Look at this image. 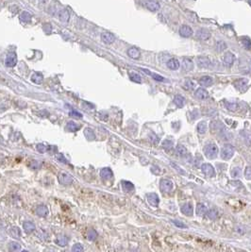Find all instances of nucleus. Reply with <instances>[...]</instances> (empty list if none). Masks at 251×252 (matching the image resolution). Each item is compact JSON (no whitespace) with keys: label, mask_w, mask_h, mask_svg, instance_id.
Here are the masks:
<instances>
[{"label":"nucleus","mask_w":251,"mask_h":252,"mask_svg":"<svg viewBox=\"0 0 251 252\" xmlns=\"http://www.w3.org/2000/svg\"><path fill=\"white\" fill-rule=\"evenodd\" d=\"M69 115L72 116V117H76V118H81L82 117V114H79L78 111H72L69 112Z\"/></svg>","instance_id":"obj_51"},{"label":"nucleus","mask_w":251,"mask_h":252,"mask_svg":"<svg viewBox=\"0 0 251 252\" xmlns=\"http://www.w3.org/2000/svg\"><path fill=\"white\" fill-rule=\"evenodd\" d=\"M174 184L170 179H162L159 182V188L163 193H169L173 190Z\"/></svg>","instance_id":"obj_5"},{"label":"nucleus","mask_w":251,"mask_h":252,"mask_svg":"<svg viewBox=\"0 0 251 252\" xmlns=\"http://www.w3.org/2000/svg\"><path fill=\"white\" fill-rule=\"evenodd\" d=\"M207 213V206L204 203H198L196 206V214L199 216H203Z\"/></svg>","instance_id":"obj_24"},{"label":"nucleus","mask_w":251,"mask_h":252,"mask_svg":"<svg viewBox=\"0 0 251 252\" xmlns=\"http://www.w3.org/2000/svg\"><path fill=\"white\" fill-rule=\"evenodd\" d=\"M197 131H198V133H200V134L206 133V131H207V123L205 121L199 122L198 125H197Z\"/></svg>","instance_id":"obj_36"},{"label":"nucleus","mask_w":251,"mask_h":252,"mask_svg":"<svg viewBox=\"0 0 251 252\" xmlns=\"http://www.w3.org/2000/svg\"><path fill=\"white\" fill-rule=\"evenodd\" d=\"M146 198H147L148 203H149L151 206H153V207H158L159 206V198L157 194H155V193L147 194L146 195Z\"/></svg>","instance_id":"obj_10"},{"label":"nucleus","mask_w":251,"mask_h":252,"mask_svg":"<svg viewBox=\"0 0 251 252\" xmlns=\"http://www.w3.org/2000/svg\"><path fill=\"white\" fill-rule=\"evenodd\" d=\"M84 135H85V137L88 139L89 141H94V139H96L94 132L93 131L92 129H90V127H86V129H84Z\"/></svg>","instance_id":"obj_31"},{"label":"nucleus","mask_w":251,"mask_h":252,"mask_svg":"<svg viewBox=\"0 0 251 252\" xmlns=\"http://www.w3.org/2000/svg\"><path fill=\"white\" fill-rule=\"evenodd\" d=\"M23 228H24V231H25L26 233L30 234V233H32L34 231H35L36 227H35V225L32 223V222L26 221V222H24V224H23Z\"/></svg>","instance_id":"obj_17"},{"label":"nucleus","mask_w":251,"mask_h":252,"mask_svg":"<svg viewBox=\"0 0 251 252\" xmlns=\"http://www.w3.org/2000/svg\"><path fill=\"white\" fill-rule=\"evenodd\" d=\"M36 148L40 153H44L47 150V146L45 145H44V144H38L36 145Z\"/></svg>","instance_id":"obj_46"},{"label":"nucleus","mask_w":251,"mask_h":252,"mask_svg":"<svg viewBox=\"0 0 251 252\" xmlns=\"http://www.w3.org/2000/svg\"><path fill=\"white\" fill-rule=\"evenodd\" d=\"M176 151L178 153V155L180 156V157H184V156L187 155V149H186L185 146L182 145H178L177 146Z\"/></svg>","instance_id":"obj_35"},{"label":"nucleus","mask_w":251,"mask_h":252,"mask_svg":"<svg viewBox=\"0 0 251 252\" xmlns=\"http://www.w3.org/2000/svg\"><path fill=\"white\" fill-rule=\"evenodd\" d=\"M122 188L125 192H131L134 190V185L130 182V181H128V180H123L122 181Z\"/></svg>","instance_id":"obj_29"},{"label":"nucleus","mask_w":251,"mask_h":252,"mask_svg":"<svg viewBox=\"0 0 251 252\" xmlns=\"http://www.w3.org/2000/svg\"><path fill=\"white\" fill-rule=\"evenodd\" d=\"M182 66H183V69L185 71H192L193 69V63L191 60L189 59H184L183 62H182Z\"/></svg>","instance_id":"obj_28"},{"label":"nucleus","mask_w":251,"mask_h":252,"mask_svg":"<svg viewBox=\"0 0 251 252\" xmlns=\"http://www.w3.org/2000/svg\"><path fill=\"white\" fill-rule=\"evenodd\" d=\"M10 235L15 239H20L21 238V229L18 227H12L10 229Z\"/></svg>","instance_id":"obj_30"},{"label":"nucleus","mask_w":251,"mask_h":252,"mask_svg":"<svg viewBox=\"0 0 251 252\" xmlns=\"http://www.w3.org/2000/svg\"><path fill=\"white\" fill-rule=\"evenodd\" d=\"M101 40L104 44H111L115 41V36L111 32H103L101 33Z\"/></svg>","instance_id":"obj_8"},{"label":"nucleus","mask_w":251,"mask_h":252,"mask_svg":"<svg viewBox=\"0 0 251 252\" xmlns=\"http://www.w3.org/2000/svg\"><path fill=\"white\" fill-rule=\"evenodd\" d=\"M243 174V171L240 167H235L231 170V177L233 178H240Z\"/></svg>","instance_id":"obj_39"},{"label":"nucleus","mask_w":251,"mask_h":252,"mask_svg":"<svg viewBox=\"0 0 251 252\" xmlns=\"http://www.w3.org/2000/svg\"><path fill=\"white\" fill-rule=\"evenodd\" d=\"M171 222H172V223L178 228H188L185 224H183L182 222L178 221V220H171Z\"/></svg>","instance_id":"obj_45"},{"label":"nucleus","mask_w":251,"mask_h":252,"mask_svg":"<svg viewBox=\"0 0 251 252\" xmlns=\"http://www.w3.org/2000/svg\"><path fill=\"white\" fill-rule=\"evenodd\" d=\"M129 78H130L132 81L137 82V83H141V82H142V78H141V77L136 73H129Z\"/></svg>","instance_id":"obj_41"},{"label":"nucleus","mask_w":251,"mask_h":252,"mask_svg":"<svg viewBox=\"0 0 251 252\" xmlns=\"http://www.w3.org/2000/svg\"><path fill=\"white\" fill-rule=\"evenodd\" d=\"M174 103L177 105L178 108H182L185 104V99L181 96H176L174 97Z\"/></svg>","instance_id":"obj_33"},{"label":"nucleus","mask_w":251,"mask_h":252,"mask_svg":"<svg viewBox=\"0 0 251 252\" xmlns=\"http://www.w3.org/2000/svg\"><path fill=\"white\" fill-rule=\"evenodd\" d=\"M245 178L248 179H251V166H248L245 168Z\"/></svg>","instance_id":"obj_50"},{"label":"nucleus","mask_w":251,"mask_h":252,"mask_svg":"<svg viewBox=\"0 0 251 252\" xmlns=\"http://www.w3.org/2000/svg\"><path fill=\"white\" fill-rule=\"evenodd\" d=\"M207 215L211 220H215V219H217L219 213H218L217 210H216V209H211L207 213Z\"/></svg>","instance_id":"obj_38"},{"label":"nucleus","mask_w":251,"mask_h":252,"mask_svg":"<svg viewBox=\"0 0 251 252\" xmlns=\"http://www.w3.org/2000/svg\"><path fill=\"white\" fill-rule=\"evenodd\" d=\"M66 129H67V130L71 131V132H75V131H78L79 129H80V126L74 121H70V122L67 123Z\"/></svg>","instance_id":"obj_25"},{"label":"nucleus","mask_w":251,"mask_h":252,"mask_svg":"<svg viewBox=\"0 0 251 252\" xmlns=\"http://www.w3.org/2000/svg\"><path fill=\"white\" fill-rule=\"evenodd\" d=\"M204 154L208 159L214 160L218 155V147L215 144H208L204 147Z\"/></svg>","instance_id":"obj_1"},{"label":"nucleus","mask_w":251,"mask_h":252,"mask_svg":"<svg viewBox=\"0 0 251 252\" xmlns=\"http://www.w3.org/2000/svg\"><path fill=\"white\" fill-rule=\"evenodd\" d=\"M87 237H88L89 241H94L97 237V233L94 229H90V231H88V232H87Z\"/></svg>","instance_id":"obj_40"},{"label":"nucleus","mask_w":251,"mask_h":252,"mask_svg":"<svg viewBox=\"0 0 251 252\" xmlns=\"http://www.w3.org/2000/svg\"><path fill=\"white\" fill-rule=\"evenodd\" d=\"M220 155L223 160H230L234 155V147L231 145H225L221 149Z\"/></svg>","instance_id":"obj_2"},{"label":"nucleus","mask_w":251,"mask_h":252,"mask_svg":"<svg viewBox=\"0 0 251 252\" xmlns=\"http://www.w3.org/2000/svg\"><path fill=\"white\" fill-rule=\"evenodd\" d=\"M248 4H249V5L251 6V0H248Z\"/></svg>","instance_id":"obj_55"},{"label":"nucleus","mask_w":251,"mask_h":252,"mask_svg":"<svg viewBox=\"0 0 251 252\" xmlns=\"http://www.w3.org/2000/svg\"><path fill=\"white\" fill-rule=\"evenodd\" d=\"M167 67L171 70H178L180 68V62L177 59H171L167 62Z\"/></svg>","instance_id":"obj_23"},{"label":"nucleus","mask_w":251,"mask_h":252,"mask_svg":"<svg viewBox=\"0 0 251 252\" xmlns=\"http://www.w3.org/2000/svg\"><path fill=\"white\" fill-rule=\"evenodd\" d=\"M216 48H217L218 52H222L227 48V44L225 42H223V41H218L217 44H216Z\"/></svg>","instance_id":"obj_43"},{"label":"nucleus","mask_w":251,"mask_h":252,"mask_svg":"<svg viewBox=\"0 0 251 252\" xmlns=\"http://www.w3.org/2000/svg\"><path fill=\"white\" fill-rule=\"evenodd\" d=\"M57 159H58V161H60V163H67L68 161H67V160L65 159V158H64V156L62 155V154H58V156H57Z\"/></svg>","instance_id":"obj_52"},{"label":"nucleus","mask_w":251,"mask_h":252,"mask_svg":"<svg viewBox=\"0 0 251 252\" xmlns=\"http://www.w3.org/2000/svg\"><path fill=\"white\" fill-rule=\"evenodd\" d=\"M9 249L10 251H20L22 249L21 244L17 242H10L9 244Z\"/></svg>","instance_id":"obj_37"},{"label":"nucleus","mask_w":251,"mask_h":252,"mask_svg":"<svg viewBox=\"0 0 251 252\" xmlns=\"http://www.w3.org/2000/svg\"><path fill=\"white\" fill-rule=\"evenodd\" d=\"M196 38L199 39L201 41H206L208 39H210L211 37V32L206 28H200L196 31Z\"/></svg>","instance_id":"obj_7"},{"label":"nucleus","mask_w":251,"mask_h":252,"mask_svg":"<svg viewBox=\"0 0 251 252\" xmlns=\"http://www.w3.org/2000/svg\"><path fill=\"white\" fill-rule=\"evenodd\" d=\"M180 36L184 37V38H189V37L193 35V29L189 26L183 25L180 28Z\"/></svg>","instance_id":"obj_11"},{"label":"nucleus","mask_w":251,"mask_h":252,"mask_svg":"<svg viewBox=\"0 0 251 252\" xmlns=\"http://www.w3.org/2000/svg\"><path fill=\"white\" fill-rule=\"evenodd\" d=\"M162 147L164 148V149H168V150H170L171 148L173 147L174 143H173L172 141H171V140H164V141L162 142Z\"/></svg>","instance_id":"obj_42"},{"label":"nucleus","mask_w":251,"mask_h":252,"mask_svg":"<svg viewBox=\"0 0 251 252\" xmlns=\"http://www.w3.org/2000/svg\"><path fill=\"white\" fill-rule=\"evenodd\" d=\"M59 19L62 21V23H67V22L70 20L69 10H67L66 9L60 10V12H59Z\"/></svg>","instance_id":"obj_18"},{"label":"nucleus","mask_w":251,"mask_h":252,"mask_svg":"<svg viewBox=\"0 0 251 252\" xmlns=\"http://www.w3.org/2000/svg\"><path fill=\"white\" fill-rule=\"evenodd\" d=\"M56 243L57 244H59L60 246H65L68 243V238L64 235L58 236V238L56 239Z\"/></svg>","instance_id":"obj_34"},{"label":"nucleus","mask_w":251,"mask_h":252,"mask_svg":"<svg viewBox=\"0 0 251 252\" xmlns=\"http://www.w3.org/2000/svg\"><path fill=\"white\" fill-rule=\"evenodd\" d=\"M195 96H196V98H197V99L204 100V99L208 98L209 93H208V92H207L205 89H203V88H199V89H197L196 91V93H195Z\"/></svg>","instance_id":"obj_16"},{"label":"nucleus","mask_w":251,"mask_h":252,"mask_svg":"<svg viewBox=\"0 0 251 252\" xmlns=\"http://www.w3.org/2000/svg\"><path fill=\"white\" fill-rule=\"evenodd\" d=\"M146 7L151 12H157L161 8V5L156 0H148L146 2Z\"/></svg>","instance_id":"obj_12"},{"label":"nucleus","mask_w":251,"mask_h":252,"mask_svg":"<svg viewBox=\"0 0 251 252\" xmlns=\"http://www.w3.org/2000/svg\"><path fill=\"white\" fill-rule=\"evenodd\" d=\"M142 71H143L144 73H146V74H147V75H149V76L153 78L155 80H157V81H165L164 78H163V77L159 76V75L156 74V73H152V72H150L149 70H147V69H142Z\"/></svg>","instance_id":"obj_26"},{"label":"nucleus","mask_w":251,"mask_h":252,"mask_svg":"<svg viewBox=\"0 0 251 252\" xmlns=\"http://www.w3.org/2000/svg\"><path fill=\"white\" fill-rule=\"evenodd\" d=\"M72 251H74V252H81V251H83L82 244H74L73 247H72Z\"/></svg>","instance_id":"obj_48"},{"label":"nucleus","mask_w":251,"mask_h":252,"mask_svg":"<svg viewBox=\"0 0 251 252\" xmlns=\"http://www.w3.org/2000/svg\"><path fill=\"white\" fill-rule=\"evenodd\" d=\"M201 171L205 176L209 177V178H214L216 175L214 166L210 163H203L201 165Z\"/></svg>","instance_id":"obj_3"},{"label":"nucleus","mask_w":251,"mask_h":252,"mask_svg":"<svg viewBox=\"0 0 251 252\" xmlns=\"http://www.w3.org/2000/svg\"><path fill=\"white\" fill-rule=\"evenodd\" d=\"M17 63V56L14 52H10L7 55L5 60V65L7 67H14Z\"/></svg>","instance_id":"obj_6"},{"label":"nucleus","mask_w":251,"mask_h":252,"mask_svg":"<svg viewBox=\"0 0 251 252\" xmlns=\"http://www.w3.org/2000/svg\"><path fill=\"white\" fill-rule=\"evenodd\" d=\"M31 18H32V14L30 13L29 12H23L22 13H21V15H20V20H21V22L22 23H25V24H26V23H29L30 21H31Z\"/></svg>","instance_id":"obj_22"},{"label":"nucleus","mask_w":251,"mask_h":252,"mask_svg":"<svg viewBox=\"0 0 251 252\" xmlns=\"http://www.w3.org/2000/svg\"><path fill=\"white\" fill-rule=\"evenodd\" d=\"M193 87H195V85H193V81H191V80H187V81L185 82V88H186V89H188V90H192V89H193Z\"/></svg>","instance_id":"obj_53"},{"label":"nucleus","mask_w":251,"mask_h":252,"mask_svg":"<svg viewBox=\"0 0 251 252\" xmlns=\"http://www.w3.org/2000/svg\"><path fill=\"white\" fill-rule=\"evenodd\" d=\"M226 107L227 108V110L230 111H235L237 109V104L236 103H226Z\"/></svg>","instance_id":"obj_49"},{"label":"nucleus","mask_w":251,"mask_h":252,"mask_svg":"<svg viewBox=\"0 0 251 252\" xmlns=\"http://www.w3.org/2000/svg\"><path fill=\"white\" fill-rule=\"evenodd\" d=\"M212 82H214L212 78L209 76H204L199 80V84L202 85V86H205V87H210V86L212 84Z\"/></svg>","instance_id":"obj_20"},{"label":"nucleus","mask_w":251,"mask_h":252,"mask_svg":"<svg viewBox=\"0 0 251 252\" xmlns=\"http://www.w3.org/2000/svg\"><path fill=\"white\" fill-rule=\"evenodd\" d=\"M36 213L38 216L40 217H45L48 214V209L46 206L44 205H41L39 207H37L36 209Z\"/></svg>","instance_id":"obj_19"},{"label":"nucleus","mask_w":251,"mask_h":252,"mask_svg":"<svg viewBox=\"0 0 251 252\" xmlns=\"http://www.w3.org/2000/svg\"><path fill=\"white\" fill-rule=\"evenodd\" d=\"M171 165H172L173 167L177 168V171H178V172H180V174H185V172H184V171H182V170H180V167H178L177 164H175L174 163H171Z\"/></svg>","instance_id":"obj_54"},{"label":"nucleus","mask_w":251,"mask_h":252,"mask_svg":"<svg viewBox=\"0 0 251 252\" xmlns=\"http://www.w3.org/2000/svg\"><path fill=\"white\" fill-rule=\"evenodd\" d=\"M59 182L62 185H69L72 182H73V177H72L70 174L65 172H62L59 174Z\"/></svg>","instance_id":"obj_4"},{"label":"nucleus","mask_w":251,"mask_h":252,"mask_svg":"<svg viewBox=\"0 0 251 252\" xmlns=\"http://www.w3.org/2000/svg\"><path fill=\"white\" fill-rule=\"evenodd\" d=\"M197 65L200 68H209L211 66V61L209 60V58L201 56V57L197 58Z\"/></svg>","instance_id":"obj_13"},{"label":"nucleus","mask_w":251,"mask_h":252,"mask_svg":"<svg viewBox=\"0 0 251 252\" xmlns=\"http://www.w3.org/2000/svg\"><path fill=\"white\" fill-rule=\"evenodd\" d=\"M100 177H101V178L103 179L104 180H109V179H112L113 173H112V171L110 168L106 167V168L101 169V171H100Z\"/></svg>","instance_id":"obj_15"},{"label":"nucleus","mask_w":251,"mask_h":252,"mask_svg":"<svg viewBox=\"0 0 251 252\" xmlns=\"http://www.w3.org/2000/svg\"><path fill=\"white\" fill-rule=\"evenodd\" d=\"M180 210H181V213L185 214L186 216H192L193 213V205L191 204V203H186V204L182 205Z\"/></svg>","instance_id":"obj_14"},{"label":"nucleus","mask_w":251,"mask_h":252,"mask_svg":"<svg viewBox=\"0 0 251 252\" xmlns=\"http://www.w3.org/2000/svg\"><path fill=\"white\" fill-rule=\"evenodd\" d=\"M128 55L130 57L131 59H134V60H137L140 58V51L139 49H137L136 47H130L129 49L128 50Z\"/></svg>","instance_id":"obj_21"},{"label":"nucleus","mask_w":251,"mask_h":252,"mask_svg":"<svg viewBox=\"0 0 251 252\" xmlns=\"http://www.w3.org/2000/svg\"><path fill=\"white\" fill-rule=\"evenodd\" d=\"M223 62H224V64L227 67H230L233 65V63L235 62V56L231 53V52H227L224 56V59H223Z\"/></svg>","instance_id":"obj_9"},{"label":"nucleus","mask_w":251,"mask_h":252,"mask_svg":"<svg viewBox=\"0 0 251 252\" xmlns=\"http://www.w3.org/2000/svg\"><path fill=\"white\" fill-rule=\"evenodd\" d=\"M41 165H42V163H41L40 161H32L31 163H30V167L35 170V169L40 168Z\"/></svg>","instance_id":"obj_47"},{"label":"nucleus","mask_w":251,"mask_h":252,"mask_svg":"<svg viewBox=\"0 0 251 252\" xmlns=\"http://www.w3.org/2000/svg\"><path fill=\"white\" fill-rule=\"evenodd\" d=\"M248 82V80H245V78H242V80H239L235 82L234 85H235V87L240 90V91H244V87H246Z\"/></svg>","instance_id":"obj_27"},{"label":"nucleus","mask_w":251,"mask_h":252,"mask_svg":"<svg viewBox=\"0 0 251 252\" xmlns=\"http://www.w3.org/2000/svg\"><path fill=\"white\" fill-rule=\"evenodd\" d=\"M31 80L36 84H41L44 80V77L41 73H34L31 77Z\"/></svg>","instance_id":"obj_32"},{"label":"nucleus","mask_w":251,"mask_h":252,"mask_svg":"<svg viewBox=\"0 0 251 252\" xmlns=\"http://www.w3.org/2000/svg\"><path fill=\"white\" fill-rule=\"evenodd\" d=\"M242 44L246 49H251V41L248 38V37H243Z\"/></svg>","instance_id":"obj_44"}]
</instances>
